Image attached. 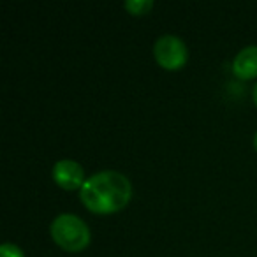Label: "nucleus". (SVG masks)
<instances>
[{
	"instance_id": "nucleus-1",
	"label": "nucleus",
	"mask_w": 257,
	"mask_h": 257,
	"mask_svg": "<svg viewBox=\"0 0 257 257\" xmlns=\"http://www.w3.org/2000/svg\"><path fill=\"white\" fill-rule=\"evenodd\" d=\"M133 197V185L125 175L118 171H99L88 176L79 189L81 203L93 213H116Z\"/></svg>"
},
{
	"instance_id": "nucleus-2",
	"label": "nucleus",
	"mask_w": 257,
	"mask_h": 257,
	"mask_svg": "<svg viewBox=\"0 0 257 257\" xmlns=\"http://www.w3.org/2000/svg\"><path fill=\"white\" fill-rule=\"evenodd\" d=\"M50 231L55 243L69 252H79V250L86 248L90 243V229L78 215H57L51 222Z\"/></svg>"
},
{
	"instance_id": "nucleus-3",
	"label": "nucleus",
	"mask_w": 257,
	"mask_h": 257,
	"mask_svg": "<svg viewBox=\"0 0 257 257\" xmlns=\"http://www.w3.org/2000/svg\"><path fill=\"white\" fill-rule=\"evenodd\" d=\"M154 57L159 62V65H162L164 69L176 71V69L185 65L187 58H189V50H187V44L183 43V39H180L178 36L166 34L155 41Z\"/></svg>"
},
{
	"instance_id": "nucleus-4",
	"label": "nucleus",
	"mask_w": 257,
	"mask_h": 257,
	"mask_svg": "<svg viewBox=\"0 0 257 257\" xmlns=\"http://www.w3.org/2000/svg\"><path fill=\"white\" fill-rule=\"evenodd\" d=\"M53 180L58 187L65 190H74L81 189V185L85 183V169L79 162L71 161V159H62L51 169Z\"/></svg>"
},
{
	"instance_id": "nucleus-5",
	"label": "nucleus",
	"mask_w": 257,
	"mask_h": 257,
	"mask_svg": "<svg viewBox=\"0 0 257 257\" xmlns=\"http://www.w3.org/2000/svg\"><path fill=\"white\" fill-rule=\"evenodd\" d=\"M232 72L239 79H252L257 76V46H246L238 51L232 60Z\"/></svg>"
},
{
	"instance_id": "nucleus-6",
	"label": "nucleus",
	"mask_w": 257,
	"mask_h": 257,
	"mask_svg": "<svg viewBox=\"0 0 257 257\" xmlns=\"http://www.w3.org/2000/svg\"><path fill=\"white\" fill-rule=\"evenodd\" d=\"M123 8L127 9L131 15L140 16L150 11V9L154 8V2H152V0H127L123 4Z\"/></svg>"
},
{
	"instance_id": "nucleus-7",
	"label": "nucleus",
	"mask_w": 257,
	"mask_h": 257,
	"mask_svg": "<svg viewBox=\"0 0 257 257\" xmlns=\"http://www.w3.org/2000/svg\"><path fill=\"white\" fill-rule=\"evenodd\" d=\"M0 257H25V255H23L22 248H20L18 245L6 241L0 246Z\"/></svg>"
},
{
	"instance_id": "nucleus-8",
	"label": "nucleus",
	"mask_w": 257,
	"mask_h": 257,
	"mask_svg": "<svg viewBox=\"0 0 257 257\" xmlns=\"http://www.w3.org/2000/svg\"><path fill=\"white\" fill-rule=\"evenodd\" d=\"M253 102H255V106H257V83H255V86H253Z\"/></svg>"
},
{
	"instance_id": "nucleus-9",
	"label": "nucleus",
	"mask_w": 257,
	"mask_h": 257,
	"mask_svg": "<svg viewBox=\"0 0 257 257\" xmlns=\"http://www.w3.org/2000/svg\"><path fill=\"white\" fill-rule=\"evenodd\" d=\"M253 148L257 150V133H255V136H253Z\"/></svg>"
}]
</instances>
